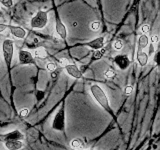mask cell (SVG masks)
<instances>
[{
	"instance_id": "obj_9",
	"label": "cell",
	"mask_w": 160,
	"mask_h": 150,
	"mask_svg": "<svg viewBox=\"0 0 160 150\" xmlns=\"http://www.w3.org/2000/svg\"><path fill=\"white\" fill-rule=\"evenodd\" d=\"M8 28L10 29L11 34L16 38L22 39L25 37V35H26V30L23 29L20 26H12V25H8Z\"/></svg>"
},
{
	"instance_id": "obj_22",
	"label": "cell",
	"mask_w": 160,
	"mask_h": 150,
	"mask_svg": "<svg viewBox=\"0 0 160 150\" xmlns=\"http://www.w3.org/2000/svg\"><path fill=\"white\" fill-rule=\"evenodd\" d=\"M28 113H29L28 108H22L21 110H20L19 115H20V116H21V117H26L27 115H28Z\"/></svg>"
},
{
	"instance_id": "obj_26",
	"label": "cell",
	"mask_w": 160,
	"mask_h": 150,
	"mask_svg": "<svg viewBox=\"0 0 160 150\" xmlns=\"http://www.w3.org/2000/svg\"><path fill=\"white\" fill-rule=\"evenodd\" d=\"M132 91H133V87L130 86V85L125 88V94H126V95H130L132 93Z\"/></svg>"
},
{
	"instance_id": "obj_3",
	"label": "cell",
	"mask_w": 160,
	"mask_h": 150,
	"mask_svg": "<svg viewBox=\"0 0 160 150\" xmlns=\"http://www.w3.org/2000/svg\"><path fill=\"white\" fill-rule=\"evenodd\" d=\"M48 22V14L47 12L42 11L40 10L36 13V15L31 19L30 21V25H31L32 28H38V29H42L46 26V24Z\"/></svg>"
},
{
	"instance_id": "obj_7",
	"label": "cell",
	"mask_w": 160,
	"mask_h": 150,
	"mask_svg": "<svg viewBox=\"0 0 160 150\" xmlns=\"http://www.w3.org/2000/svg\"><path fill=\"white\" fill-rule=\"evenodd\" d=\"M4 146L7 150H20L23 148L24 143L22 140H5Z\"/></svg>"
},
{
	"instance_id": "obj_19",
	"label": "cell",
	"mask_w": 160,
	"mask_h": 150,
	"mask_svg": "<svg viewBox=\"0 0 160 150\" xmlns=\"http://www.w3.org/2000/svg\"><path fill=\"white\" fill-rule=\"evenodd\" d=\"M46 69L48 70V71H50V72H53L54 70L56 69V65H55V63H53V62H49L46 65Z\"/></svg>"
},
{
	"instance_id": "obj_25",
	"label": "cell",
	"mask_w": 160,
	"mask_h": 150,
	"mask_svg": "<svg viewBox=\"0 0 160 150\" xmlns=\"http://www.w3.org/2000/svg\"><path fill=\"white\" fill-rule=\"evenodd\" d=\"M149 30H150V27H149V25H147V24L142 25V26H141V31L143 32V34L147 33Z\"/></svg>"
},
{
	"instance_id": "obj_8",
	"label": "cell",
	"mask_w": 160,
	"mask_h": 150,
	"mask_svg": "<svg viewBox=\"0 0 160 150\" xmlns=\"http://www.w3.org/2000/svg\"><path fill=\"white\" fill-rule=\"evenodd\" d=\"M64 68H65L66 72L70 75V76H72L74 78H77V79H82L83 78L82 72L78 69V67L76 66V65L68 64L67 66H65Z\"/></svg>"
},
{
	"instance_id": "obj_28",
	"label": "cell",
	"mask_w": 160,
	"mask_h": 150,
	"mask_svg": "<svg viewBox=\"0 0 160 150\" xmlns=\"http://www.w3.org/2000/svg\"><path fill=\"white\" fill-rule=\"evenodd\" d=\"M158 36H157V35H154V36H152L151 37V43L153 44V43H157L158 42Z\"/></svg>"
},
{
	"instance_id": "obj_18",
	"label": "cell",
	"mask_w": 160,
	"mask_h": 150,
	"mask_svg": "<svg viewBox=\"0 0 160 150\" xmlns=\"http://www.w3.org/2000/svg\"><path fill=\"white\" fill-rule=\"evenodd\" d=\"M114 48L116 50H121L123 48V43L121 40H116V41L114 42Z\"/></svg>"
},
{
	"instance_id": "obj_4",
	"label": "cell",
	"mask_w": 160,
	"mask_h": 150,
	"mask_svg": "<svg viewBox=\"0 0 160 150\" xmlns=\"http://www.w3.org/2000/svg\"><path fill=\"white\" fill-rule=\"evenodd\" d=\"M52 128L56 131H63L65 129V106L64 104L55 115L52 123Z\"/></svg>"
},
{
	"instance_id": "obj_24",
	"label": "cell",
	"mask_w": 160,
	"mask_h": 150,
	"mask_svg": "<svg viewBox=\"0 0 160 150\" xmlns=\"http://www.w3.org/2000/svg\"><path fill=\"white\" fill-rule=\"evenodd\" d=\"M59 62H60V64H61L63 67L67 66L68 64H70V63H69V61H68V60H67L66 58H61V59L59 60Z\"/></svg>"
},
{
	"instance_id": "obj_1",
	"label": "cell",
	"mask_w": 160,
	"mask_h": 150,
	"mask_svg": "<svg viewBox=\"0 0 160 150\" xmlns=\"http://www.w3.org/2000/svg\"><path fill=\"white\" fill-rule=\"evenodd\" d=\"M90 92H91L92 96L94 97V99L96 100L97 103L100 105V106H101L102 108H104L109 113H112L111 107H110V104H109L108 97H107L106 93H105L101 89V87L98 86V85H96V84L91 85V87H90Z\"/></svg>"
},
{
	"instance_id": "obj_27",
	"label": "cell",
	"mask_w": 160,
	"mask_h": 150,
	"mask_svg": "<svg viewBox=\"0 0 160 150\" xmlns=\"http://www.w3.org/2000/svg\"><path fill=\"white\" fill-rule=\"evenodd\" d=\"M7 28H8V25L7 24L0 23V32H3L4 30H6Z\"/></svg>"
},
{
	"instance_id": "obj_2",
	"label": "cell",
	"mask_w": 160,
	"mask_h": 150,
	"mask_svg": "<svg viewBox=\"0 0 160 150\" xmlns=\"http://www.w3.org/2000/svg\"><path fill=\"white\" fill-rule=\"evenodd\" d=\"M13 46L14 43L11 39H6L3 41L2 44V51H3V56L5 63H6V66L10 68L11 66V62H12V57H13Z\"/></svg>"
},
{
	"instance_id": "obj_14",
	"label": "cell",
	"mask_w": 160,
	"mask_h": 150,
	"mask_svg": "<svg viewBox=\"0 0 160 150\" xmlns=\"http://www.w3.org/2000/svg\"><path fill=\"white\" fill-rule=\"evenodd\" d=\"M148 46V37L146 34L140 35L138 38V51L139 50H143L145 47Z\"/></svg>"
},
{
	"instance_id": "obj_11",
	"label": "cell",
	"mask_w": 160,
	"mask_h": 150,
	"mask_svg": "<svg viewBox=\"0 0 160 150\" xmlns=\"http://www.w3.org/2000/svg\"><path fill=\"white\" fill-rule=\"evenodd\" d=\"M104 42H105L104 37H98V38H95V39L91 40V41H89L86 45L94 50H99L103 47Z\"/></svg>"
},
{
	"instance_id": "obj_5",
	"label": "cell",
	"mask_w": 160,
	"mask_h": 150,
	"mask_svg": "<svg viewBox=\"0 0 160 150\" xmlns=\"http://www.w3.org/2000/svg\"><path fill=\"white\" fill-rule=\"evenodd\" d=\"M18 59H19V62L21 64H24V65L35 63L33 55L29 51H26V50H21V51H19Z\"/></svg>"
},
{
	"instance_id": "obj_15",
	"label": "cell",
	"mask_w": 160,
	"mask_h": 150,
	"mask_svg": "<svg viewBox=\"0 0 160 150\" xmlns=\"http://www.w3.org/2000/svg\"><path fill=\"white\" fill-rule=\"evenodd\" d=\"M70 146L72 149H85V144L80 139H73L70 142Z\"/></svg>"
},
{
	"instance_id": "obj_20",
	"label": "cell",
	"mask_w": 160,
	"mask_h": 150,
	"mask_svg": "<svg viewBox=\"0 0 160 150\" xmlns=\"http://www.w3.org/2000/svg\"><path fill=\"white\" fill-rule=\"evenodd\" d=\"M0 2H1L5 7H12V5H13L12 0H0Z\"/></svg>"
},
{
	"instance_id": "obj_17",
	"label": "cell",
	"mask_w": 160,
	"mask_h": 150,
	"mask_svg": "<svg viewBox=\"0 0 160 150\" xmlns=\"http://www.w3.org/2000/svg\"><path fill=\"white\" fill-rule=\"evenodd\" d=\"M104 75L106 78H113L115 77V75H116V73H115V71L113 69H108L107 71L104 72Z\"/></svg>"
},
{
	"instance_id": "obj_12",
	"label": "cell",
	"mask_w": 160,
	"mask_h": 150,
	"mask_svg": "<svg viewBox=\"0 0 160 150\" xmlns=\"http://www.w3.org/2000/svg\"><path fill=\"white\" fill-rule=\"evenodd\" d=\"M137 61L140 64V66H145L148 62V54L145 53L143 50H139L137 51V55H136Z\"/></svg>"
},
{
	"instance_id": "obj_13",
	"label": "cell",
	"mask_w": 160,
	"mask_h": 150,
	"mask_svg": "<svg viewBox=\"0 0 160 150\" xmlns=\"http://www.w3.org/2000/svg\"><path fill=\"white\" fill-rule=\"evenodd\" d=\"M23 134L18 131V130H14V131L10 132L6 135V140H22L23 139Z\"/></svg>"
},
{
	"instance_id": "obj_23",
	"label": "cell",
	"mask_w": 160,
	"mask_h": 150,
	"mask_svg": "<svg viewBox=\"0 0 160 150\" xmlns=\"http://www.w3.org/2000/svg\"><path fill=\"white\" fill-rule=\"evenodd\" d=\"M99 27H100V22H98V21H95L91 24V28H92V30H94V31L98 30Z\"/></svg>"
},
{
	"instance_id": "obj_30",
	"label": "cell",
	"mask_w": 160,
	"mask_h": 150,
	"mask_svg": "<svg viewBox=\"0 0 160 150\" xmlns=\"http://www.w3.org/2000/svg\"><path fill=\"white\" fill-rule=\"evenodd\" d=\"M71 150H87V149H71Z\"/></svg>"
},
{
	"instance_id": "obj_6",
	"label": "cell",
	"mask_w": 160,
	"mask_h": 150,
	"mask_svg": "<svg viewBox=\"0 0 160 150\" xmlns=\"http://www.w3.org/2000/svg\"><path fill=\"white\" fill-rule=\"evenodd\" d=\"M114 62L121 70H125L129 66L130 60L126 54H119L114 57Z\"/></svg>"
},
{
	"instance_id": "obj_10",
	"label": "cell",
	"mask_w": 160,
	"mask_h": 150,
	"mask_svg": "<svg viewBox=\"0 0 160 150\" xmlns=\"http://www.w3.org/2000/svg\"><path fill=\"white\" fill-rule=\"evenodd\" d=\"M56 32L62 39H65L67 36V30L65 25L61 22L58 15H56Z\"/></svg>"
},
{
	"instance_id": "obj_29",
	"label": "cell",
	"mask_w": 160,
	"mask_h": 150,
	"mask_svg": "<svg viewBox=\"0 0 160 150\" xmlns=\"http://www.w3.org/2000/svg\"><path fill=\"white\" fill-rule=\"evenodd\" d=\"M154 50H155L154 45L151 43V44H150V46H149V54H150V55H152V54L154 53Z\"/></svg>"
},
{
	"instance_id": "obj_21",
	"label": "cell",
	"mask_w": 160,
	"mask_h": 150,
	"mask_svg": "<svg viewBox=\"0 0 160 150\" xmlns=\"http://www.w3.org/2000/svg\"><path fill=\"white\" fill-rule=\"evenodd\" d=\"M102 57V52L100 50H95L93 53V59H100Z\"/></svg>"
},
{
	"instance_id": "obj_16",
	"label": "cell",
	"mask_w": 160,
	"mask_h": 150,
	"mask_svg": "<svg viewBox=\"0 0 160 150\" xmlns=\"http://www.w3.org/2000/svg\"><path fill=\"white\" fill-rule=\"evenodd\" d=\"M34 55H35L36 57H38V58L43 59V58H45V57L47 56V52H46V50H45L44 48L40 47V48H38V49L35 50Z\"/></svg>"
}]
</instances>
